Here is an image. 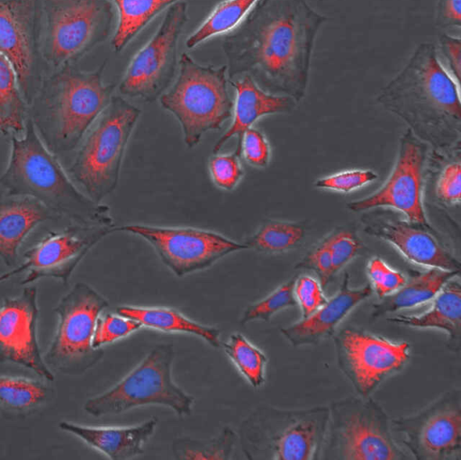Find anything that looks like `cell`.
Instances as JSON below:
<instances>
[{
  "instance_id": "6da1fadb",
  "label": "cell",
  "mask_w": 461,
  "mask_h": 460,
  "mask_svg": "<svg viewBox=\"0 0 461 460\" xmlns=\"http://www.w3.org/2000/svg\"><path fill=\"white\" fill-rule=\"evenodd\" d=\"M326 21L307 0H258L222 39L229 79L247 74L265 91L300 102Z\"/></svg>"
},
{
  "instance_id": "7a4b0ae2",
  "label": "cell",
  "mask_w": 461,
  "mask_h": 460,
  "mask_svg": "<svg viewBox=\"0 0 461 460\" xmlns=\"http://www.w3.org/2000/svg\"><path fill=\"white\" fill-rule=\"evenodd\" d=\"M377 102L429 147L447 151L459 144V84L441 64L433 43L417 46L404 67L382 88Z\"/></svg>"
},
{
  "instance_id": "3957f363",
  "label": "cell",
  "mask_w": 461,
  "mask_h": 460,
  "mask_svg": "<svg viewBox=\"0 0 461 460\" xmlns=\"http://www.w3.org/2000/svg\"><path fill=\"white\" fill-rule=\"evenodd\" d=\"M106 61L86 71L75 64L50 72L33 97L30 119L53 154L75 149L111 102L114 84L104 83Z\"/></svg>"
},
{
  "instance_id": "277c9868",
  "label": "cell",
  "mask_w": 461,
  "mask_h": 460,
  "mask_svg": "<svg viewBox=\"0 0 461 460\" xmlns=\"http://www.w3.org/2000/svg\"><path fill=\"white\" fill-rule=\"evenodd\" d=\"M0 184L8 195L33 198L77 224L114 226L109 207L74 185L29 117L23 136L11 138L10 158Z\"/></svg>"
},
{
  "instance_id": "5b68a950",
  "label": "cell",
  "mask_w": 461,
  "mask_h": 460,
  "mask_svg": "<svg viewBox=\"0 0 461 460\" xmlns=\"http://www.w3.org/2000/svg\"><path fill=\"white\" fill-rule=\"evenodd\" d=\"M329 418V406L285 410L261 405L240 422L238 440L249 460H316Z\"/></svg>"
},
{
  "instance_id": "8992f818",
  "label": "cell",
  "mask_w": 461,
  "mask_h": 460,
  "mask_svg": "<svg viewBox=\"0 0 461 460\" xmlns=\"http://www.w3.org/2000/svg\"><path fill=\"white\" fill-rule=\"evenodd\" d=\"M158 99L178 122L187 148L193 149L204 133L221 129L231 118L227 66L199 64L182 53L176 78Z\"/></svg>"
},
{
  "instance_id": "52a82bcc",
  "label": "cell",
  "mask_w": 461,
  "mask_h": 460,
  "mask_svg": "<svg viewBox=\"0 0 461 460\" xmlns=\"http://www.w3.org/2000/svg\"><path fill=\"white\" fill-rule=\"evenodd\" d=\"M141 110L120 95H113L78 145L68 174L96 203L118 185L124 154Z\"/></svg>"
},
{
  "instance_id": "ba28073f",
  "label": "cell",
  "mask_w": 461,
  "mask_h": 460,
  "mask_svg": "<svg viewBox=\"0 0 461 460\" xmlns=\"http://www.w3.org/2000/svg\"><path fill=\"white\" fill-rule=\"evenodd\" d=\"M321 458L324 460H409L395 440L391 419L370 397L348 396L333 401Z\"/></svg>"
},
{
  "instance_id": "9c48e42d",
  "label": "cell",
  "mask_w": 461,
  "mask_h": 460,
  "mask_svg": "<svg viewBox=\"0 0 461 460\" xmlns=\"http://www.w3.org/2000/svg\"><path fill=\"white\" fill-rule=\"evenodd\" d=\"M173 344L156 345L122 380L107 391L88 399L84 410L94 417L116 415L132 409L159 405L180 416L190 415L194 396L173 380Z\"/></svg>"
},
{
  "instance_id": "30bf717a",
  "label": "cell",
  "mask_w": 461,
  "mask_h": 460,
  "mask_svg": "<svg viewBox=\"0 0 461 460\" xmlns=\"http://www.w3.org/2000/svg\"><path fill=\"white\" fill-rule=\"evenodd\" d=\"M42 57L50 71L76 64L110 36L111 0H43Z\"/></svg>"
},
{
  "instance_id": "8fae6325",
  "label": "cell",
  "mask_w": 461,
  "mask_h": 460,
  "mask_svg": "<svg viewBox=\"0 0 461 460\" xmlns=\"http://www.w3.org/2000/svg\"><path fill=\"white\" fill-rule=\"evenodd\" d=\"M108 306V301L91 285L74 284L54 309L59 322L43 356L49 368L80 375L101 360L104 349L95 348L92 341L96 320Z\"/></svg>"
},
{
  "instance_id": "7c38bea8",
  "label": "cell",
  "mask_w": 461,
  "mask_h": 460,
  "mask_svg": "<svg viewBox=\"0 0 461 460\" xmlns=\"http://www.w3.org/2000/svg\"><path fill=\"white\" fill-rule=\"evenodd\" d=\"M337 365L361 397H369L410 361L411 345L348 325L332 336Z\"/></svg>"
},
{
  "instance_id": "4fadbf2b",
  "label": "cell",
  "mask_w": 461,
  "mask_h": 460,
  "mask_svg": "<svg viewBox=\"0 0 461 460\" xmlns=\"http://www.w3.org/2000/svg\"><path fill=\"white\" fill-rule=\"evenodd\" d=\"M187 3L178 1L166 11L149 41L137 51L118 86L123 96L144 103L158 99L171 86L177 69V48L187 23Z\"/></svg>"
},
{
  "instance_id": "5bb4252c",
  "label": "cell",
  "mask_w": 461,
  "mask_h": 460,
  "mask_svg": "<svg viewBox=\"0 0 461 460\" xmlns=\"http://www.w3.org/2000/svg\"><path fill=\"white\" fill-rule=\"evenodd\" d=\"M391 427L412 459L460 460V390L450 389L418 412L392 419Z\"/></svg>"
},
{
  "instance_id": "9a60e30c",
  "label": "cell",
  "mask_w": 461,
  "mask_h": 460,
  "mask_svg": "<svg viewBox=\"0 0 461 460\" xmlns=\"http://www.w3.org/2000/svg\"><path fill=\"white\" fill-rule=\"evenodd\" d=\"M43 0H0V53L12 64L31 104L50 72L41 53Z\"/></svg>"
},
{
  "instance_id": "2e32d148",
  "label": "cell",
  "mask_w": 461,
  "mask_h": 460,
  "mask_svg": "<svg viewBox=\"0 0 461 460\" xmlns=\"http://www.w3.org/2000/svg\"><path fill=\"white\" fill-rule=\"evenodd\" d=\"M119 230L143 239L178 277L207 269L224 257L247 248L219 232L195 227L114 226L113 231Z\"/></svg>"
},
{
  "instance_id": "e0dca14e",
  "label": "cell",
  "mask_w": 461,
  "mask_h": 460,
  "mask_svg": "<svg viewBox=\"0 0 461 460\" xmlns=\"http://www.w3.org/2000/svg\"><path fill=\"white\" fill-rule=\"evenodd\" d=\"M429 148L407 129L399 139L395 162L385 182L372 194L348 203V209L359 212L391 208L410 222L430 226L422 203Z\"/></svg>"
},
{
  "instance_id": "ac0fdd59",
  "label": "cell",
  "mask_w": 461,
  "mask_h": 460,
  "mask_svg": "<svg viewBox=\"0 0 461 460\" xmlns=\"http://www.w3.org/2000/svg\"><path fill=\"white\" fill-rule=\"evenodd\" d=\"M114 226L73 224L52 231L23 254V262L0 275V283L25 273L21 284H30L41 278L52 277L67 284L81 260Z\"/></svg>"
},
{
  "instance_id": "d6986e66",
  "label": "cell",
  "mask_w": 461,
  "mask_h": 460,
  "mask_svg": "<svg viewBox=\"0 0 461 460\" xmlns=\"http://www.w3.org/2000/svg\"><path fill=\"white\" fill-rule=\"evenodd\" d=\"M39 308L37 288L26 286L0 306V364L13 363L53 381L54 375L41 356L37 326Z\"/></svg>"
},
{
  "instance_id": "ffe728a7",
  "label": "cell",
  "mask_w": 461,
  "mask_h": 460,
  "mask_svg": "<svg viewBox=\"0 0 461 460\" xmlns=\"http://www.w3.org/2000/svg\"><path fill=\"white\" fill-rule=\"evenodd\" d=\"M362 220L367 235L389 243L410 262L428 268L460 271L459 259L438 239L431 226L386 213H370Z\"/></svg>"
},
{
  "instance_id": "44dd1931",
  "label": "cell",
  "mask_w": 461,
  "mask_h": 460,
  "mask_svg": "<svg viewBox=\"0 0 461 460\" xmlns=\"http://www.w3.org/2000/svg\"><path fill=\"white\" fill-rule=\"evenodd\" d=\"M372 293L370 284L350 287L346 273L339 290L321 307L309 317L282 328L280 332L294 347L319 344L332 337L343 320Z\"/></svg>"
},
{
  "instance_id": "7402d4cb",
  "label": "cell",
  "mask_w": 461,
  "mask_h": 460,
  "mask_svg": "<svg viewBox=\"0 0 461 460\" xmlns=\"http://www.w3.org/2000/svg\"><path fill=\"white\" fill-rule=\"evenodd\" d=\"M235 89L232 121L229 129L218 139L212 152L217 153L233 137L242 133L260 118L292 112L297 102L288 95H276L262 89L254 79L245 74L230 80Z\"/></svg>"
},
{
  "instance_id": "603a6c76",
  "label": "cell",
  "mask_w": 461,
  "mask_h": 460,
  "mask_svg": "<svg viewBox=\"0 0 461 460\" xmlns=\"http://www.w3.org/2000/svg\"><path fill=\"white\" fill-rule=\"evenodd\" d=\"M158 419L130 427H94L61 421L59 428L74 435L112 460H127L144 453Z\"/></svg>"
},
{
  "instance_id": "cb8c5ba5",
  "label": "cell",
  "mask_w": 461,
  "mask_h": 460,
  "mask_svg": "<svg viewBox=\"0 0 461 460\" xmlns=\"http://www.w3.org/2000/svg\"><path fill=\"white\" fill-rule=\"evenodd\" d=\"M41 203L27 196L0 199V259L15 265L21 244L40 223L50 217Z\"/></svg>"
},
{
  "instance_id": "d4e9b609",
  "label": "cell",
  "mask_w": 461,
  "mask_h": 460,
  "mask_svg": "<svg viewBox=\"0 0 461 460\" xmlns=\"http://www.w3.org/2000/svg\"><path fill=\"white\" fill-rule=\"evenodd\" d=\"M461 284L458 275L449 279L432 299L431 307L419 315L395 314L386 320L413 329H435L448 336L449 347L458 349L461 325Z\"/></svg>"
},
{
  "instance_id": "484cf974",
  "label": "cell",
  "mask_w": 461,
  "mask_h": 460,
  "mask_svg": "<svg viewBox=\"0 0 461 460\" xmlns=\"http://www.w3.org/2000/svg\"><path fill=\"white\" fill-rule=\"evenodd\" d=\"M117 313L139 321L142 326L163 332L195 336L213 347L221 346L218 328L197 322L176 309L163 306L121 305Z\"/></svg>"
},
{
  "instance_id": "4316f807",
  "label": "cell",
  "mask_w": 461,
  "mask_h": 460,
  "mask_svg": "<svg viewBox=\"0 0 461 460\" xmlns=\"http://www.w3.org/2000/svg\"><path fill=\"white\" fill-rule=\"evenodd\" d=\"M458 275L459 271L429 268L407 280L397 291L375 303L369 320L374 321L386 314L411 309L431 301L449 279Z\"/></svg>"
},
{
  "instance_id": "83f0119b",
  "label": "cell",
  "mask_w": 461,
  "mask_h": 460,
  "mask_svg": "<svg viewBox=\"0 0 461 460\" xmlns=\"http://www.w3.org/2000/svg\"><path fill=\"white\" fill-rule=\"evenodd\" d=\"M181 0H111L118 13L115 32L111 41L120 53L159 14Z\"/></svg>"
},
{
  "instance_id": "f1b7e54d",
  "label": "cell",
  "mask_w": 461,
  "mask_h": 460,
  "mask_svg": "<svg viewBox=\"0 0 461 460\" xmlns=\"http://www.w3.org/2000/svg\"><path fill=\"white\" fill-rule=\"evenodd\" d=\"M50 388L42 382L18 375H0V411L25 416L45 403Z\"/></svg>"
},
{
  "instance_id": "f546056e",
  "label": "cell",
  "mask_w": 461,
  "mask_h": 460,
  "mask_svg": "<svg viewBox=\"0 0 461 460\" xmlns=\"http://www.w3.org/2000/svg\"><path fill=\"white\" fill-rule=\"evenodd\" d=\"M27 113L28 104L20 91L14 69L0 53V131L13 135L23 132Z\"/></svg>"
},
{
  "instance_id": "4dcf8cb0",
  "label": "cell",
  "mask_w": 461,
  "mask_h": 460,
  "mask_svg": "<svg viewBox=\"0 0 461 460\" xmlns=\"http://www.w3.org/2000/svg\"><path fill=\"white\" fill-rule=\"evenodd\" d=\"M306 233L300 221L269 220L243 240L247 248L264 254H279L298 247Z\"/></svg>"
},
{
  "instance_id": "1f68e13d",
  "label": "cell",
  "mask_w": 461,
  "mask_h": 460,
  "mask_svg": "<svg viewBox=\"0 0 461 460\" xmlns=\"http://www.w3.org/2000/svg\"><path fill=\"white\" fill-rule=\"evenodd\" d=\"M258 0H223L187 37L185 46L192 50L203 41L236 28Z\"/></svg>"
},
{
  "instance_id": "d6a6232c",
  "label": "cell",
  "mask_w": 461,
  "mask_h": 460,
  "mask_svg": "<svg viewBox=\"0 0 461 460\" xmlns=\"http://www.w3.org/2000/svg\"><path fill=\"white\" fill-rule=\"evenodd\" d=\"M238 441V434L224 427L212 438L177 437L172 442V453L177 460H229Z\"/></svg>"
},
{
  "instance_id": "836d02e7",
  "label": "cell",
  "mask_w": 461,
  "mask_h": 460,
  "mask_svg": "<svg viewBox=\"0 0 461 460\" xmlns=\"http://www.w3.org/2000/svg\"><path fill=\"white\" fill-rule=\"evenodd\" d=\"M226 356L253 388H260L266 381L268 358L257 346L240 333L231 334L222 343Z\"/></svg>"
},
{
  "instance_id": "e575fe53",
  "label": "cell",
  "mask_w": 461,
  "mask_h": 460,
  "mask_svg": "<svg viewBox=\"0 0 461 460\" xmlns=\"http://www.w3.org/2000/svg\"><path fill=\"white\" fill-rule=\"evenodd\" d=\"M294 280L295 278L288 280L265 298L249 304L241 315L240 323L244 326L254 320L268 321L280 311L295 306Z\"/></svg>"
},
{
  "instance_id": "d590c367",
  "label": "cell",
  "mask_w": 461,
  "mask_h": 460,
  "mask_svg": "<svg viewBox=\"0 0 461 460\" xmlns=\"http://www.w3.org/2000/svg\"><path fill=\"white\" fill-rule=\"evenodd\" d=\"M240 153L235 151L226 154L213 153L208 160V169L212 182L221 190L233 191L244 176V169L240 158Z\"/></svg>"
},
{
  "instance_id": "8d00e7d4",
  "label": "cell",
  "mask_w": 461,
  "mask_h": 460,
  "mask_svg": "<svg viewBox=\"0 0 461 460\" xmlns=\"http://www.w3.org/2000/svg\"><path fill=\"white\" fill-rule=\"evenodd\" d=\"M141 327L142 325L139 321L119 313H101L95 328L93 347L101 348L105 345L128 337Z\"/></svg>"
},
{
  "instance_id": "74e56055",
  "label": "cell",
  "mask_w": 461,
  "mask_h": 460,
  "mask_svg": "<svg viewBox=\"0 0 461 460\" xmlns=\"http://www.w3.org/2000/svg\"><path fill=\"white\" fill-rule=\"evenodd\" d=\"M366 275L373 292L379 299L394 293L408 280L402 273L392 268L378 257L367 262Z\"/></svg>"
},
{
  "instance_id": "f35d334b",
  "label": "cell",
  "mask_w": 461,
  "mask_h": 460,
  "mask_svg": "<svg viewBox=\"0 0 461 460\" xmlns=\"http://www.w3.org/2000/svg\"><path fill=\"white\" fill-rule=\"evenodd\" d=\"M323 239L330 250L335 275L356 257L361 248L359 239L348 229H336Z\"/></svg>"
},
{
  "instance_id": "ab89813d",
  "label": "cell",
  "mask_w": 461,
  "mask_h": 460,
  "mask_svg": "<svg viewBox=\"0 0 461 460\" xmlns=\"http://www.w3.org/2000/svg\"><path fill=\"white\" fill-rule=\"evenodd\" d=\"M237 149L245 161L251 167L265 168L271 158V148L262 131L250 127L247 129L238 140Z\"/></svg>"
},
{
  "instance_id": "60d3db41",
  "label": "cell",
  "mask_w": 461,
  "mask_h": 460,
  "mask_svg": "<svg viewBox=\"0 0 461 460\" xmlns=\"http://www.w3.org/2000/svg\"><path fill=\"white\" fill-rule=\"evenodd\" d=\"M378 175L370 169H353L338 172L318 179L314 185L320 189L349 193L375 182Z\"/></svg>"
},
{
  "instance_id": "b9f144b4",
  "label": "cell",
  "mask_w": 461,
  "mask_h": 460,
  "mask_svg": "<svg viewBox=\"0 0 461 460\" xmlns=\"http://www.w3.org/2000/svg\"><path fill=\"white\" fill-rule=\"evenodd\" d=\"M294 295L303 319L312 315L328 301L320 281L308 275L295 278Z\"/></svg>"
},
{
  "instance_id": "7bdbcfd3",
  "label": "cell",
  "mask_w": 461,
  "mask_h": 460,
  "mask_svg": "<svg viewBox=\"0 0 461 460\" xmlns=\"http://www.w3.org/2000/svg\"><path fill=\"white\" fill-rule=\"evenodd\" d=\"M461 166L459 161L448 163L441 171L437 185L436 195L446 205L460 203Z\"/></svg>"
},
{
  "instance_id": "ee69618b",
  "label": "cell",
  "mask_w": 461,
  "mask_h": 460,
  "mask_svg": "<svg viewBox=\"0 0 461 460\" xmlns=\"http://www.w3.org/2000/svg\"><path fill=\"white\" fill-rule=\"evenodd\" d=\"M438 59L445 64L447 72L459 84L461 70V40L459 37L443 33L438 37Z\"/></svg>"
},
{
  "instance_id": "f6af8a7d",
  "label": "cell",
  "mask_w": 461,
  "mask_h": 460,
  "mask_svg": "<svg viewBox=\"0 0 461 460\" xmlns=\"http://www.w3.org/2000/svg\"><path fill=\"white\" fill-rule=\"evenodd\" d=\"M461 0H438L436 7V24L442 29H460Z\"/></svg>"
}]
</instances>
